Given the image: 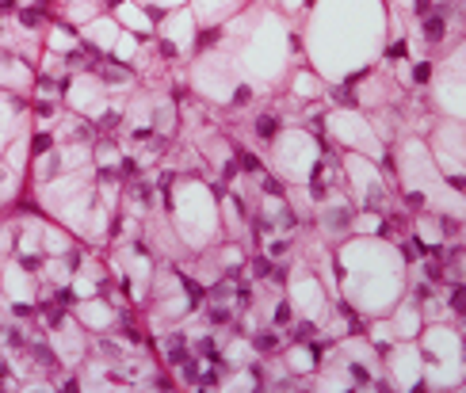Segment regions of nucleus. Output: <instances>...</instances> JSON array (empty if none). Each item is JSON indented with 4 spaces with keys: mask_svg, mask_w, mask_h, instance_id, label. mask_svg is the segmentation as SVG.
Listing matches in <instances>:
<instances>
[{
    "mask_svg": "<svg viewBox=\"0 0 466 393\" xmlns=\"http://www.w3.org/2000/svg\"><path fill=\"white\" fill-rule=\"evenodd\" d=\"M386 35V0H314L306 19V62L325 85H340L379 62Z\"/></svg>",
    "mask_w": 466,
    "mask_h": 393,
    "instance_id": "f257e3e1",
    "label": "nucleus"
},
{
    "mask_svg": "<svg viewBox=\"0 0 466 393\" xmlns=\"http://www.w3.org/2000/svg\"><path fill=\"white\" fill-rule=\"evenodd\" d=\"M337 294L360 317H386L410 290V260L382 233H348L333 245Z\"/></svg>",
    "mask_w": 466,
    "mask_h": 393,
    "instance_id": "f03ea898",
    "label": "nucleus"
},
{
    "mask_svg": "<svg viewBox=\"0 0 466 393\" xmlns=\"http://www.w3.org/2000/svg\"><path fill=\"white\" fill-rule=\"evenodd\" d=\"M222 50L229 54L233 69L241 73L245 85H257L260 92H271L295 57V38H290V24L283 8L276 5H257L241 8L233 19L222 24Z\"/></svg>",
    "mask_w": 466,
    "mask_h": 393,
    "instance_id": "7ed1b4c3",
    "label": "nucleus"
},
{
    "mask_svg": "<svg viewBox=\"0 0 466 393\" xmlns=\"http://www.w3.org/2000/svg\"><path fill=\"white\" fill-rule=\"evenodd\" d=\"M390 176H394L405 207H410L413 214L432 210V214H440V218L466 222V195L443 180V172L432 161V149L420 134H405L398 142Z\"/></svg>",
    "mask_w": 466,
    "mask_h": 393,
    "instance_id": "20e7f679",
    "label": "nucleus"
},
{
    "mask_svg": "<svg viewBox=\"0 0 466 393\" xmlns=\"http://www.w3.org/2000/svg\"><path fill=\"white\" fill-rule=\"evenodd\" d=\"M165 210H172V233L187 252H203L222 237L218 195L199 176H180L177 187L165 195Z\"/></svg>",
    "mask_w": 466,
    "mask_h": 393,
    "instance_id": "39448f33",
    "label": "nucleus"
},
{
    "mask_svg": "<svg viewBox=\"0 0 466 393\" xmlns=\"http://www.w3.org/2000/svg\"><path fill=\"white\" fill-rule=\"evenodd\" d=\"M424 389H462L466 382V328L455 321H429L420 328Z\"/></svg>",
    "mask_w": 466,
    "mask_h": 393,
    "instance_id": "423d86ee",
    "label": "nucleus"
},
{
    "mask_svg": "<svg viewBox=\"0 0 466 393\" xmlns=\"http://www.w3.org/2000/svg\"><path fill=\"white\" fill-rule=\"evenodd\" d=\"M268 168L283 187H306L321 161V137L306 126H279V134L268 142Z\"/></svg>",
    "mask_w": 466,
    "mask_h": 393,
    "instance_id": "0eeeda50",
    "label": "nucleus"
},
{
    "mask_svg": "<svg viewBox=\"0 0 466 393\" xmlns=\"http://www.w3.org/2000/svg\"><path fill=\"white\" fill-rule=\"evenodd\" d=\"M321 134L340 153H363V156H375V161H386V137L379 134L371 115H367L363 107H356V104L325 107Z\"/></svg>",
    "mask_w": 466,
    "mask_h": 393,
    "instance_id": "6e6552de",
    "label": "nucleus"
},
{
    "mask_svg": "<svg viewBox=\"0 0 466 393\" xmlns=\"http://www.w3.org/2000/svg\"><path fill=\"white\" fill-rule=\"evenodd\" d=\"M241 85H245L241 73L233 69L229 54L222 50V43L196 50V66H191V88H196L199 100H207L210 107H229Z\"/></svg>",
    "mask_w": 466,
    "mask_h": 393,
    "instance_id": "1a4fd4ad",
    "label": "nucleus"
},
{
    "mask_svg": "<svg viewBox=\"0 0 466 393\" xmlns=\"http://www.w3.org/2000/svg\"><path fill=\"white\" fill-rule=\"evenodd\" d=\"M287 302L295 306V317L306 321V328H321V321L329 317V306H333V290L325 287V279L318 275V267L309 260H290V275H287Z\"/></svg>",
    "mask_w": 466,
    "mask_h": 393,
    "instance_id": "9d476101",
    "label": "nucleus"
},
{
    "mask_svg": "<svg viewBox=\"0 0 466 393\" xmlns=\"http://www.w3.org/2000/svg\"><path fill=\"white\" fill-rule=\"evenodd\" d=\"M432 107L443 119L466 123V38L455 43L448 54L432 62Z\"/></svg>",
    "mask_w": 466,
    "mask_h": 393,
    "instance_id": "9b49d317",
    "label": "nucleus"
},
{
    "mask_svg": "<svg viewBox=\"0 0 466 393\" xmlns=\"http://www.w3.org/2000/svg\"><path fill=\"white\" fill-rule=\"evenodd\" d=\"M382 161L363 153H340V176H344V191L356 199V207L363 210H382L390 207V180H386Z\"/></svg>",
    "mask_w": 466,
    "mask_h": 393,
    "instance_id": "f8f14e48",
    "label": "nucleus"
},
{
    "mask_svg": "<svg viewBox=\"0 0 466 393\" xmlns=\"http://www.w3.org/2000/svg\"><path fill=\"white\" fill-rule=\"evenodd\" d=\"M382 382L398 393L424 389V356L417 340H394L382 351Z\"/></svg>",
    "mask_w": 466,
    "mask_h": 393,
    "instance_id": "ddd939ff",
    "label": "nucleus"
},
{
    "mask_svg": "<svg viewBox=\"0 0 466 393\" xmlns=\"http://www.w3.org/2000/svg\"><path fill=\"white\" fill-rule=\"evenodd\" d=\"M356 199L348 195L344 187H333L325 191L321 199H314V222H318V237L333 248L340 245L348 233H352V218H356Z\"/></svg>",
    "mask_w": 466,
    "mask_h": 393,
    "instance_id": "4468645a",
    "label": "nucleus"
},
{
    "mask_svg": "<svg viewBox=\"0 0 466 393\" xmlns=\"http://www.w3.org/2000/svg\"><path fill=\"white\" fill-rule=\"evenodd\" d=\"M66 104H69L76 115H85V119H100V123H104V115H107V107H111L104 76L92 73V69L73 73V81L66 76Z\"/></svg>",
    "mask_w": 466,
    "mask_h": 393,
    "instance_id": "2eb2a0df",
    "label": "nucleus"
},
{
    "mask_svg": "<svg viewBox=\"0 0 466 393\" xmlns=\"http://www.w3.org/2000/svg\"><path fill=\"white\" fill-rule=\"evenodd\" d=\"M161 38V43H168L177 54H191L196 50V38H199V24H196V15H191V8H168V15L157 24V31H153Z\"/></svg>",
    "mask_w": 466,
    "mask_h": 393,
    "instance_id": "dca6fc26",
    "label": "nucleus"
},
{
    "mask_svg": "<svg viewBox=\"0 0 466 393\" xmlns=\"http://www.w3.org/2000/svg\"><path fill=\"white\" fill-rule=\"evenodd\" d=\"M329 344H333V340H325V337H321V340H314V344H309V340H295V344H287V348H283V370H287L290 378H309V375L318 370L321 356L329 351Z\"/></svg>",
    "mask_w": 466,
    "mask_h": 393,
    "instance_id": "f3484780",
    "label": "nucleus"
},
{
    "mask_svg": "<svg viewBox=\"0 0 466 393\" xmlns=\"http://www.w3.org/2000/svg\"><path fill=\"white\" fill-rule=\"evenodd\" d=\"M386 325H390L394 340H417L420 328H424V313H420V302L413 298L410 290H405V298L386 313Z\"/></svg>",
    "mask_w": 466,
    "mask_h": 393,
    "instance_id": "a211bd4d",
    "label": "nucleus"
},
{
    "mask_svg": "<svg viewBox=\"0 0 466 393\" xmlns=\"http://www.w3.org/2000/svg\"><path fill=\"white\" fill-rule=\"evenodd\" d=\"M119 19L115 15H96V19H88V24L81 27V43L92 50V54H100V57H107L111 54V46H115V38H119Z\"/></svg>",
    "mask_w": 466,
    "mask_h": 393,
    "instance_id": "6ab92c4d",
    "label": "nucleus"
},
{
    "mask_svg": "<svg viewBox=\"0 0 466 393\" xmlns=\"http://www.w3.org/2000/svg\"><path fill=\"white\" fill-rule=\"evenodd\" d=\"M245 5L248 0H187V8L199 27H222L226 19H233Z\"/></svg>",
    "mask_w": 466,
    "mask_h": 393,
    "instance_id": "aec40b11",
    "label": "nucleus"
},
{
    "mask_svg": "<svg viewBox=\"0 0 466 393\" xmlns=\"http://www.w3.org/2000/svg\"><path fill=\"white\" fill-rule=\"evenodd\" d=\"M76 321H81L88 332H111L115 321H119V313H115L111 302H104V294H96V298L76 302Z\"/></svg>",
    "mask_w": 466,
    "mask_h": 393,
    "instance_id": "412c9836",
    "label": "nucleus"
},
{
    "mask_svg": "<svg viewBox=\"0 0 466 393\" xmlns=\"http://www.w3.org/2000/svg\"><path fill=\"white\" fill-rule=\"evenodd\" d=\"M115 19H119L123 31H134V35H153L157 31V15H149L146 5H138V0H115Z\"/></svg>",
    "mask_w": 466,
    "mask_h": 393,
    "instance_id": "4be33fe9",
    "label": "nucleus"
},
{
    "mask_svg": "<svg viewBox=\"0 0 466 393\" xmlns=\"http://www.w3.org/2000/svg\"><path fill=\"white\" fill-rule=\"evenodd\" d=\"M31 62H24L19 54H12L8 46H0V88H15V92H27L31 88Z\"/></svg>",
    "mask_w": 466,
    "mask_h": 393,
    "instance_id": "5701e85b",
    "label": "nucleus"
},
{
    "mask_svg": "<svg viewBox=\"0 0 466 393\" xmlns=\"http://www.w3.org/2000/svg\"><path fill=\"white\" fill-rule=\"evenodd\" d=\"M325 88H329V85H325L309 66L287 76V92H290V100H295V104H318L321 96H325Z\"/></svg>",
    "mask_w": 466,
    "mask_h": 393,
    "instance_id": "b1692460",
    "label": "nucleus"
},
{
    "mask_svg": "<svg viewBox=\"0 0 466 393\" xmlns=\"http://www.w3.org/2000/svg\"><path fill=\"white\" fill-rule=\"evenodd\" d=\"M46 50L50 54H62V57L76 54V50H81V31H73L66 19H50V27H46Z\"/></svg>",
    "mask_w": 466,
    "mask_h": 393,
    "instance_id": "393cba45",
    "label": "nucleus"
},
{
    "mask_svg": "<svg viewBox=\"0 0 466 393\" xmlns=\"http://www.w3.org/2000/svg\"><path fill=\"white\" fill-rule=\"evenodd\" d=\"M252 359H260V356H257V348H252L248 332H245V337H229V340L222 344V363H226V367H248Z\"/></svg>",
    "mask_w": 466,
    "mask_h": 393,
    "instance_id": "a878e982",
    "label": "nucleus"
},
{
    "mask_svg": "<svg viewBox=\"0 0 466 393\" xmlns=\"http://www.w3.org/2000/svg\"><path fill=\"white\" fill-rule=\"evenodd\" d=\"M218 271L222 275H238V271H245L248 267V252H245V245L241 241H222V248H218Z\"/></svg>",
    "mask_w": 466,
    "mask_h": 393,
    "instance_id": "bb28decb",
    "label": "nucleus"
},
{
    "mask_svg": "<svg viewBox=\"0 0 466 393\" xmlns=\"http://www.w3.org/2000/svg\"><path fill=\"white\" fill-rule=\"evenodd\" d=\"M142 54V35H134V31H119V38H115V46L107 57H115V62H123V66H134V57Z\"/></svg>",
    "mask_w": 466,
    "mask_h": 393,
    "instance_id": "cd10ccee",
    "label": "nucleus"
},
{
    "mask_svg": "<svg viewBox=\"0 0 466 393\" xmlns=\"http://www.w3.org/2000/svg\"><path fill=\"white\" fill-rule=\"evenodd\" d=\"M363 337L371 340L379 351H386V348L394 344V332H390V325H386V317H367L363 321Z\"/></svg>",
    "mask_w": 466,
    "mask_h": 393,
    "instance_id": "c85d7f7f",
    "label": "nucleus"
},
{
    "mask_svg": "<svg viewBox=\"0 0 466 393\" xmlns=\"http://www.w3.org/2000/svg\"><path fill=\"white\" fill-rule=\"evenodd\" d=\"M386 229V214L382 210H356V218H352V233H382Z\"/></svg>",
    "mask_w": 466,
    "mask_h": 393,
    "instance_id": "c756f323",
    "label": "nucleus"
},
{
    "mask_svg": "<svg viewBox=\"0 0 466 393\" xmlns=\"http://www.w3.org/2000/svg\"><path fill=\"white\" fill-rule=\"evenodd\" d=\"M138 5H146V8H180V5H187V0H138Z\"/></svg>",
    "mask_w": 466,
    "mask_h": 393,
    "instance_id": "7c9ffc66",
    "label": "nucleus"
},
{
    "mask_svg": "<svg viewBox=\"0 0 466 393\" xmlns=\"http://www.w3.org/2000/svg\"><path fill=\"white\" fill-rule=\"evenodd\" d=\"M306 5H309V0H279L283 12H299V8H306Z\"/></svg>",
    "mask_w": 466,
    "mask_h": 393,
    "instance_id": "2f4dec72",
    "label": "nucleus"
}]
</instances>
